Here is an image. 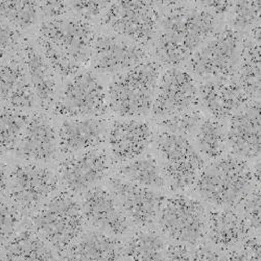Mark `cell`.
I'll return each instance as SVG.
<instances>
[{
    "label": "cell",
    "mask_w": 261,
    "mask_h": 261,
    "mask_svg": "<svg viewBox=\"0 0 261 261\" xmlns=\"http://www.w3.org/2000/svg\"><path fill=\"white\" fill-rule=\"evenodd\" d=\"M0 105L31 110L37 99L20 54L0 65Z\"/></svg>",
    "instance_id": "cb8c5ba5"
},
{
    "label": "cell",
    "mask_w": 261,
    "mask_h": 261,
    "mask_svg": "<svg viewBox=\"0 0 261 261\" xmlns=\"http://www.w3.org/2000/svg\"><path fill=\"white\" fill-rule=\"evenodd\" d=\"M116 176L130 183L155 190L167 187L158 158L148 153H143L133 160L118 165Z\"/></svg>",
    "instance_id": "f1b7e54d"
},
{
    "label": "cell",
    "mask_w": 261,
    "mask_h": 261,
    "mask_svg": "<svg viewBox=\"0 0 261 261\" xmlns=\"http://www.w3.org/2000/svg\"><path fill=\"white\" fill-rule=\"evenodd\" d=\"M0 261H8L7 257H6V254H5V251H4L3 248H0Z\"/></svg>",
    "instance_id": "f6af8a7d"
},
{
    "label": "cell",
    "mask_w": 261,
    "mask_h": 261,
    "mask_svg": "<svg viewBox=\"0 0 261 261\" xmlns=\"http://www.w3.org/2000/svg\"><path fill=\"white\" fill-rule=\"evenodd\" d=\"M109 123L102 117L65 119L58 129L59 153L66 156L99 147L108 136Z\"/></svg>",
    "instance_id": "44dd1931"
},
{
    "label": "cell",
    "mask_w": 261,
    "mask_h": 261,
    "mask_svg": "<svg viewBox=\"0 0 261 261\" xmlns=\"http://www.w3.org/2000/svg\"><path fill=\"white\" fill-rule=\"evenodd\" d=\"M159 7L155 2L110 3L100 17L101 24L114 35L146 47L156 39Z\"/></svg>",
    "instance_id": "ba28073f"
},
{
    "label": "cell",
    "mask_w": 261,
    "mask_h": 261,
    "mask_svg": "<svg viewBox=\"0 0 261 261\" xmlns=\"http://www.w3.org/2000/svg\"><path fill=\"white\" fill-rule=\"evenodd\" d=\"M3 249L8 261H59V255L32 228L19 231Z\"/></svg>",
    "instance_id": "4316f807"
},
{
    "label": "cell",
    "mask_w": 261,
    "mask_h": 261,
    "mask_svg": "<svg viewBox=\"0 0 261 261\" xmlns=\"http://www.w3.org/2000/svg\"><path fill=\"white\" fill-rule=\"evenodd\" d=\"M200 103L212 118L223 121L251 101L235 76L201 81L198 85Z\"/></svg>",
    "instance_id": "ffe728a7"
},
{
    "label": "cell",
    "mask_w": 261,
    "mask_h": 261,
    "mask_svg": "<svg viewBox=\"0 0 261 261\" xmlns=\"http://www.w3.org/2000/svg\"><path fill=\"white\" fill-rule=\"evenodd\" d=\"M199 105L198 83L193 75L188 70L171 67L160 75L150 112L162 119L193 110Z\"/></svg>",
    "instance_id": "4fadbf2b"
},
{
    "label": "cell",
    "mask_w": 261,
    "mask_h": 261,
    "mask_svg": "<svg viewBox=\"0 0 261 261\" xmlns=\"http://www.w3.org/2000/svg\"><path fill=\"white\" fill-rule=\"evenodd\" d=\"M15 154L25 162L37 164L48 163L57 159L59 155L58 129L45 111L30 114Z\"/></svg>",
    "instance_id": "e0dca14e"
},
{
    "label": "cell",
    "mask_w": 261,
    "mask_h": 261,
    "mask_svg": "<svg viewBox=\"0 0 261 261\" xmlns=\"http://www.w3.org/2000/svg\"><path fill=\"white\" fill-rule=\"evenodd\" d=\"M118 238L96 230L84 231L62 256L63 261H121Z\"/></svg>",
    "instance_id": "d4e9b609"
},
{
    "label": "cell",
    "mask_w": 261,
    "mask_h": 261,
    "mask_svg": "<svg viewBox=\"0 0 261 261\" xmlns=\"http://www.w3.org/2000/svg\"><path fill=\"white\" fill-rule=\"evenodd\" d=\"M223 261H260V236L252 233L238 247L226 252Z\"/></svg>",
    "instance_id": "8d00e7d4"
},
{
    "label": "cell",
    "mask_w": 261,
    "mask_h": 261,
    "mask_svg": "<svg viewBox=\"0 0 261 261\" xmlns=\"http://www.w3.org/2000/svg\"><path fill=\"white\" fill-rule=\"evenodd\" d=\"M154 139L153 128L148 122L135 118L116 119L108 129L109 158L120 165L143 153Z\"/></svg>",
    "instance_id": "ac0fdd59"
},
{
    "label": "cell",
    "mask_w": 261,
    "mask_h": 261,
    "mask_svg": "<svg viewBox=\"0 0 261 261\" xmlns=\"http://www.w3.org/2000/svg\"><path fill=\"white\" fill-rule=\"evenodd\" d=\"M56 173L37 163H19L10 170L9 202L21 213H34L58 192Z\"/></svg>",
    "instance_id": "8fae6325"
},
{
    "label": "cell",
    "mask_w": 261,
    "mask_h": 261,
    "mask_svg": "<svg viewBox=\"0 0 261 261\" xmlns=\"http://www.w3.org/2000/svg\"><path fill=\"white\" fill-rule=\"evenodd\" d=\"M108 189L130 222L140 228H150L156 222L164 195L155 189L139 186L117 176L108 178Z\"/></svg>",
    "instance_id": "5bb4252c"
},
{
    "label": "cell",
    "mask_w": 261,
    "mask_h": 261,
    "mask_svg": "<svg viewBox=\"0 0 261 261\" xmlns=\"http://www.w3.org/2000/svg\"><path fill=\"white\" fill-rule=\"evenodd\" d=\"M222 252L210 243L202 242L192 247V261H223Z\"/></svg>",
    "instance_id": "60d3db41"
},
{
    "label": "cell",
    "mask_w": 261,
    "mask_h": 261,
    "mask_svg": "<svg viewBox=\"0 0 261 261\" xmlns=\"http://www.w3.org/2000/svg\"><path fill=\"white\" fill-rule=\"evenodd\" d=\"M19 54L35 93L37 105L42 110H50L58 95L55 71L32 40L23 39Z\"/></svg>",
    "instance_id": "7402d4cb"
},
{
    "label": "cell",
    "mask_w": 261,
    "mask_h": 261,
    "mask_svg": "<svg viewBox=\"0 0 261 261\" xmlns=\"http://www.w3.org/2000/svg\"><path fill=\"white\" fill-rule=\"evenodd\" d=\"M31 222V228L61 257L84 232L86 224L80 202L64 190L36 210Z\"/></svg>",
    "instance_id": "5b68a950"
},
{
    "label": "cell",
    "mask_w": 261,
    "mask_h": 261,
    "mask_svg": "<svg viewBox=\"0 0 261 261\" xmlns=\"http://www.w3.org/2000/svg\"><path fill=\"white\" fill-rule=\"evenodd\" d=\"M167 187L173 192L190 189L206 165L192 142L184 136L160 130L154 139Z\"/></svg>",
    "instance_id": "8992f818"
},
{
    "label": "cell",
    "mask_w": 261,
    "mask_h": 261,
    "mask_svg": "<svg viewBox=\"0 0 261 261\" xmlns=\"http://www.w3.org/2000/svg\"><path fill=\"white\" fill-rule=\"evenodd\" d=\"M162 16L155 43L157 62L163 66L178 67L215 33L217 18L198 4L161 2Z\"/></svg>",
    "instance_id": "6da1fadb"
},
{
    "label": "cell",
    "mask_w": 261,
    "mask_h": 261,
    "mask_svg": "<svg viewBox=\"0 0 261 261\" xmlns=\"http://www.w3.org/2000/svg\"><path fill=\"white\" fill-rule=\"evenodd\" d=\"M256 184L249 163L229 154L206 164L194 188L212 208L225 209L239 207Z\"/></svg>",
    "instance_id": "3957f363"
},
{
    "label": "cell",
    "mask_w": 261,
    "mask_h": 261,
    "mask_svg": "<svg viewBox=\"0 0 261 261\" xmlns=\"http://www.w3.org/2000/svg\"><path fill=\"white\" fill-rule=\"evenodd\" d=\"M29 117L28 111L0 105V157L15 151Z\"/></svg>",
    "instance_id": "4dcf8cb0"
},
{
    "label": "cell",
    "mask_w": 261,
    "mask_h": 261,
    "mask_svg": "<svg viewBox=\"0 0 261 261\" xmlns=\"http://www.w3.org/2000/svg\"><path fill=\"white\" fill-rule=\"evenodd\" d=\"M166 261H192V247L172 243L165 246Z\"/></svg>",
    "instance_id": "b9f144b4"
},
{
    "label": "cell",
    "mask_w": 261,
    "mask_h": 261,
    "mask_svg": "<svg viewBox=\"0 0 261 261\" xmlns=\"http://www.w3.org/2000/svg\"><path fill=\"white\" fill-rule=\"evenodd\" d=\"M204 119L205 117L202 111L199 109H193L187 112L158 119L157 125L164 132L188 137L195 134Z\"/></svg>",
    "instance_id": "d6a6232c"
},
{
    "label": "cell",
    "mask_w": 261,
    "mask_h": 261,
    "mask_svg": "<svg viewBox=\"0 0 261 261\" xmlns=\"http://www.w3.org/2000/svg\"><path fill=\"white\" fill-rule=\"evenodd\" d=\"M241 212L246 217L249 225L255 233H260V185L256 184L244 199Z\"/></svg>",
    "instance_id": "74e56055"
},
{
    "label": "cell",
    "mask_w": 261,
    "mask_h": 261,
    "mask_svg": "<svg viewBox=\"0 0 261 261\" xmlns=\"http://www.w3.org/2000/svg\"><path fill=\"white\" fill-rule=\"evenodd\" d=\"M10 171L7 163L0 157V198L8 193Z\"/></svg>",
    "instance_id": "ee69618b"
},
{
    "label": "cell",
    "mask_w": 261,
    "mask_h": 261,
    "mask_svg": "<svg viewBox=\"0 0 261 261\" xmlns=\"http://www.w3.org/2000/svg\"><path fill=\"white\" fill-rule=\"evenodd\" d=\"M69 11L66 2H39V15L44 21L64 18Z\"/></svg>",
    "instance_id": "ab89813d"
},
{
    "label": "cell",
    "mask_w": 261,
    "mask_h": 261,
    "mask_svg": "<svg viewBox=\"0 0 261 261\" xmlns=\"http://www.w3.org/2000/svg\"><path fill=\"white\" fill-rule=\"evenodd\" d=\"M0 17L17 31L33 28L39 15V2H0Z\"/></svg>",
    "instance_id": "1f68e13d"
},
{
    "label": "cell",
    "mask_w": 261,
    "mask_h": 261,
    "mask_svg": "<svg viewBox=\"0 0 261 261\" xmlns=\"http://www.w3.org/2000/svg\"><path fill=\"white\" fill-rule=\"evenodd\" d=\"M254 233L246 217L236 208L207 210L206 237L221 252H228L241 245Z\"/></svg>",
    "instance_id": "603a6c76"
},
{
    "label": "cell",
    "mask_w": 261,
    "mask_h": 261,
    "mask_svg": "<svg viewBox=\"0 0 261 261\" xmlns=\"http://www.w3.org/2000/svg\"><path fill=\"white\" fill-rule=\"evenodd\" d=\"M23 214L10 202L0 200V248H4L19 232Z\"/></svg>",
    "instance_id": "e575fe53"
},
{
    "label": "cell",
    "mask_w": 261,
    "mask_h": 261,
    "mask_svg": "<svg viewBox=\"0 0 261 261\" xmlns=\"http://www.w3.org/2000/svg\"><path fill=\"white\" fill-rule=\"evenodd\" d=\"M160 69L161 65L149 59L115 75L106 89L109 110L122 118L147 115L156 96Z\"/></svg>",
    "instance_id": "277c9868"
},
{
    "label": "cell",
    "mask_w": 261,
    "mask_h": 261,
    "mask_svg": "<svg viewBox=\"0 0 261 261\" xmlns=\"http://www.w3.org/2000/svg\"><path fill=\"white\" fill-rule=\"evenodd\" d=\"M207 209L197 199L183 194L165 197L157 224L160 233L172 243L195 247L206 238Z\"/></svg>",
    "instance_id": "52a82bcc"
},
{
    "label": "cell",
    "mask_w": 261,
    "mask_h": 261,
    "mask_svg": "<svg viewBox=\"0 0 261 261\" xmlns=\"http://www.w3.org/2000/svg\"><path fill=\"white\" fill-rule=\"evenodd\" d=\"M163 235L151 228L139 229L121 247V261H166Z\"/></svg>",
    "instance_id": "83f0119b"
},
{
    "label": "cell",
    "mask_w": 261,
    "mask_h": 261,
    "mask_svg": "<svg viewBox=\"0 0 261 261\" xmlns=\"http://www.w3.org/2000/svg\"><path fill=\"white\" fill-rule=\"evenodd\" d=\"M235 77L251 100H260V41L250 34L242 35Z\"/></svg>",
    "instance_id": "484cf974"
},
{
    "label": "cell",
    "mask_w": 261,
    "mask_h": 261,
    "mask_svg": "<svg viewBox=\"0 0 261 261\" xmlns=\"http://www.w3.org/2000/svg\"><path fill=\"white\" fill-rule=\"evenodd\" d=\"M109 2H69V10L82 20L89 22L91 19L101 17Z\"/></svg>",
    "instance_id": "f35d334b"
},
{
    "label": "cell",
    "mask_w": 261,
    "mask_h": 261,
    "mask_svg": "<svg viewBox=\"0 0 261 261\" xmlns=\"http://www.w3.org/2000/svg\"><path fill=\"white\" fill-rule=\"evenodd\" d=\"M80 204L85 223L93 230L119 238L132 229L133 225L106 187L96 186L87 191Z\"/></svg>",
    "instance_id": "2e32d148"
},
{
    "label": "cell",
    "mask_w": 261,
    "mask_h": 261,
    "mask_svg": "<svg viewBox=\"0 0 261 261\" xmlns=\"http://www.w3.org/2000/svg\"><path fill=\"white\" fill-rule=\"evenodd\" d=\"M51 110L67 118L102 117L109 111L105 86L94 71H81L64 84Z\"/></svg>",
    "instance_id": "9c48e42d"
},
{
    "label": "cell",
    "mask_w": 261,
    "mask_h": 261,
    "mask_svg": "<svg viewBox=\"0 0 261 261\" xmlns=\"http://www.w3.org/2000/svg\"><path fill=\"white\" fill-rule=\"evenodd\" d=\"M231 27L241 35L260 25V2H234L230 11Z\"/></svg>",
    "instance_id": "836d02e7"
},
{
    "label": "cell",
    "mask_w": 261,
    "mask_h": 261,
    "mask_svg": "<svg viewBox=\"0 0 261 261\" xmlns=\"http://www.w3.org/2000/svg\"><path fill=\"white\" fill-rule=\"evenodd\" d=\"M227 144L231 154L244 160L260 157V100H251L231 117Z\"/></svg>",
    "instance_id": "d6986e66"
},
{
    "label": "cell",
    "mask_w": 261,
    "mask_h": 261,
    "mask_svg": "<svg viewBox=\"0 0 261 261\" xmlns=\"http://www.w3.org/2000/svg\"><path fill=\"white\" fill-rule=\"evenodd\" d=\"M234 2H198L197 4L216 18L230 13Z\"/></svg>",
    "instance_id": "7bdbcfd3"
},
{
    "label": "cell",
    "mask_w": 261,
    "mask_h": 261,
    "mask_svg": "<svg viewBox=\"0 0 261 261\" xmlns=\"http://www.w3.org/2000/svg\"><path fill=\"white\" fill-rule=\"evenodd\" d=\"M242 35L231 27L217 31L188 60V71L201 81L235 76Z\"/></svg>",
    "instance_id": "30bf717a"
},
{
    "label": "cell",
    "mask_w": 261,
    "mask_h": 261,
    "mask_svg": "<svg viewBox=\"0 0 261 261\" xmlns=\"http://www.w3.org/2000/svg\"><path fill=\"white\" fill-rule=\"evenodd\" d=\"M194 146L205 160L213 161L224 156L227 147V133L223 121L207 118L194 134Z\"/></svg>",
    "instance_id": "f546056e"
},
{
    "label": "cell",
    "mask_w": 261,
    "mask_h": 261,
    "mask_svg": "<svg viewBox=\"0 0 261 261\" xmlns=\"http://www.w3.org/2000/svg\"><path fill=\"white\" fill-rule=\"evenodd\" d=\"M110 164L108 153L99 146L65 157L58 163L56 176L63 190L75 197L99 186L109 175Z\"/></svg>",
    "instance_id": "7c38bea8"
},
{
    "label": "cell",
    "mask_w": 261,
    "mask_h": 261,
    "mask_svg": "<svg viewBox=\"0 0 261 261\" xmlns=\"http://www.w3.org/2000/svg\"><path fill=\"white\" fill-rule=\"evenodd\" d=\"M23 39L19 31L0 19V65L19 53Z\"/></svg>",
    "instance_id": "d590c367"
},
{
    "label": "cell",
    "mask_w": 261,
    "mask_h": 261,
    "mask_svg": "<svg viewBox=\"0 0 261 261\" xmlns=\"http://www.w3.org/2000/svg\"><path fill=\"white\" fill-rule=\"evenodd\" d=\"M95 35L90 22L64 17L43 21L38 29L36 44L56 75L68 80L91 62Z\"/></svg>",
    "instance_id": "7a4b0ae2"
},
{
    "label": "cell",
    "mask_w": 261,
    "mask_h": 261,
    "mask_svg": "<svg viewBox=\"0 0 261 261\" xmlns=\"http://www.w3.org/2000/svg\"><path fill=\"white\" fill-rule=\"evenodd\" d=\"M150 59L145 47L114 34H96L91 63L94 72L117 75Z\"/></svg>",
    "instance_id": "9a60e30c"
}]
</instances>
